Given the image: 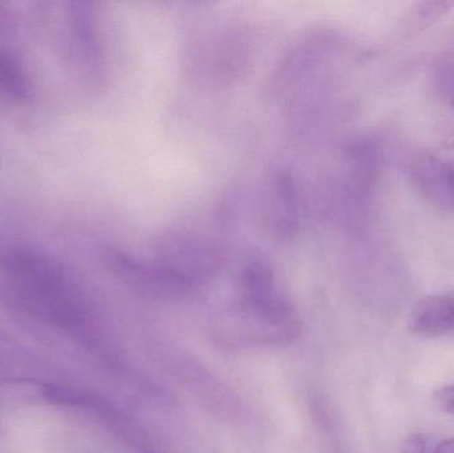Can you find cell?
I'll return each instance as SVG.
<instances>
[{"label":"cell","mask_w":454,"mask_h":453,"mask_svg":"<svg viewBox=\"0 0 454 453\" xmlns=\"http://www.w3.org/2000/svg\"><path fill=\"white\" fill-rule=\"evenodd\" d=\"M52 383L31 378L0 379V403L47 404L50 406Z\"/></svg>","instance_id":"6"},{"label":"cell","mask_w":454,"mask_h":453,"mask_svg":"<svg viewBox=\"0 0 454 453\" xmlns=\"http://www.w3.org/2000/svg\"><path fill=\"white\" fill-rule=\"evenodd\" d=\"M399 453H427V441L423 433H412L400 444Z\"/></svg>","instance_id":"11"},{"label":"cell","mask_w":454,"mask_h":453,"mask_svg":"<svg viewBox=\"0 0 454 453\" xmlns=\"http://www.w3.org/2000/svg\"><path fill=\"white\" fill-rule=\"evenodd\" d=\"M427 197L444 207H453L454 162L436 157H424L413 170Z\"/></svg>","instance_id":"5"},{"label":"cell","mask_w":454,"mask_h":453,"mask_svg":"<svg viewBox=\"0 0 454 453\" xmlns=\"http://www.w3.org/2000/svg\"><path fill=\"white\" fill-rule=\"evenodd\" d=\"M0 95L8 100H27L31 96V82L15 53L0 48Z\"/></svg>","instance_id":"7"},{"label":"cell","mask_w":454,"mask_h":453,"mask_svg":"<svg viewBox=\"0 0 454 453\" xmlns=\"http://www.w3.org/2000/svg\"><path fill=\"white\" fill-rule=\"evenodd\" d=\"M432 453H454V439L440 441Z\"/></svg>","instance_id":"13"},{"label":"cell","mask_w":454,"mask_h":453,"mask_svg":"<svg viewBox=\"0 0 454 453\" xmlns=\"http://www.w3.org/2000/svg\"><path fill=\"white\" fill-rule=\"evenodd\" d=\"M0 301L82 342L98 340L95 313L84 290L63 263L42 250L16 247L5 252L0 262Z\"/></svg>","instance_id":"1"},{"label":"cell","mask_w":454,"mask_h":453,"mask_svg":"<svg viewBox=\"0 0 454 453\" xmlns=\"http://www.w3.org/2000/svg\"><path fill=\"white\" fill-rule=\"evenodd\" d=\"M453 209H454V199H453Z\"/></svg>","instance_id":"15"},{"label":"cell","mask_w":454,"mask_h":453,"mask_svg":"<svg viewBox=\"0 0 454 453\" xmlns=\"http://www.w3.org/2000/svg\"><path fill=\"white\" fill-rule=\"evenodd\" d=\"M411 332L419 337L437 338L454 332V294L424 298L411 311Z\"/></svg>","instance_id":"4"},{"label":"cell","mask_w":454,"mask_h":453,"mask_svg":"<svg viewBox=\"0 0 454 453\" xmlns=\"http://www.w3.org/2000/svg\"><path fill=\"white\" fill-rule=\"evenodd\" d=\"M440 87L444 92L445 98L450 100L454 108V69H447L440 77Z\"/></svg>","instance_id":"12"},{"label":"cell","mask_w":454,"mask_h":453,"mask_svg":"<svg viewBox=\"0 0 454 453\" xmlns=\"http://www.w3.org/2000/svg\"><path fill=\"white\" fill-rule=\"evenodd\" d=\"M242 290L245 330L238 343L283 345L298 337V314L280 292L274 271L266 262L255 260L246 266Z\"/></svg>","instance_id":"2"},{"label":"cell","mask_w":454,"mask_h":453,"mask_svg":"<svg viewBox=\"0 0 454 453\" xmlns=\"http://www.w3.org/2000/svg\"><path fill=\"white\" fill-rule=\"evenodd\" d=\"M5 252H7V250L3 249L2 245H0V262H2L3 257H4Z\"/></svg>","instance_id":"14"},{"label":"cell","mask_w":454,"mask_h":453,"mask_svg":"<svg viewBox=\"0 0 454 453\" xmlns=\"http://www.w3.org/2000/svg\"><path fill=\"white\" fill-rule=\"evenodd\" d=\"M453 3L447 2H431V3H423L420 4V10L418 11L419 19L423 23H434L437 19L442 18L444 13H447V11L452 7Z\"/></svg>","instance_id":"9"},{"label":"cell","mask_w":454,"mask_h":453,"mask_svg":"<svg viewBox=\"0 0 454 453\" xmlns=\"http://www.w3.org/2000/svg\"><path fill=\"white\" fill-rule=\"evenodd\" d=\"M434 402L445 414L454 417V386H444L434 393Z\"/></svg>","instance_id":"10"},{"label":"cell","mask_w":454,"mask_h":453,"mask_svg":"<svg viewBox=\"0 0 454 453\" xmlns=\"http://www.w3.org/2000/svg\"><path fill=\"white\" fill-rule=\"evenodd\" d=\"M106 266L125 285L152 298L184 297L194 287L168 270L161 263H145L117 250L104 254Z\"/></svg>","instance_id":"3"},{"label":"cell","mask_w":454,"mask_h":453,"mask_svg":"<svg viewBox=\"0 0 454 453\" xmlns=\"http://www.w3.org/2000/svg\"><path fill=\"white\" fill-rule=\"evenodd\" d=\"M71 10L72 23H74V34L82 43V47L88 51L95 48V32H93V11L92 4L87 2H74L69 4Z\"/></svg>","instance_id":"8"}]
</instances>
